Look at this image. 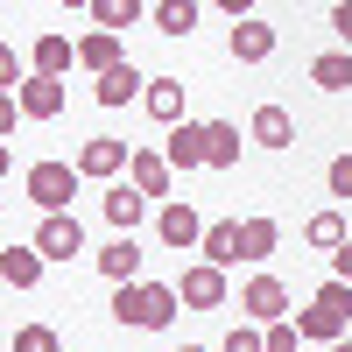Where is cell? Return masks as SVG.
<instances>
[{
	"label": "cell",
	"mask_w": 352,
	"mask_h": 352,
	"mask_svg": "<svg viewBox=\"0 0 352 352\" xmlns=\"http://www.w3.org/2000/svg\"><path fill=\"white\" fill-rule=\"evenodd\" d=\"M176 310H184L176 282H127V289H113V324H127V331H162Z\"/></svg>",
	"instance_id": "1"
},
{
	"label": "cell",
	"mask_w": 352,
	"mask_h": 352,
	"mask_svg": "<svg viewBox=\"0 0 352 352\" xmlns=\"http://www.w3.org/2000/svg\"><path fill=\"white\" fill-rule=\"evenodd\" d=\"M352 324V289L324 275V289L310 296V310H296V338H317V345H338Z\"/></svg>",
	"instance_id": "2"
},
{
	"label": "cell",
	"mask_w": 352,
	"mask_h": 352,
	"mask_svg": "<svg viewBox=\"0 0 352 352\" xmlns=\"http://www.w3.org/2000/svg\"><path fill=\"white\" fill-rule=\"evenodd\" d=\"M78 162H28V176H21V190H28V204H43V219H56V212H71V197H78Z\"/></svg>",
	"instance_id": "3"
},
{
	"label": "cell",
	"mask_w": 352,
	"mask_h": 352,
	"mask_svg": "<svg viewBox=\"0 0 352 352\" xmlns=\"http://www.w3.org/2000/svg\"><path fill=\"white\" fill-rule=\"evenodd\" d=\"M127 162H134V141H113V134H92L78 148V176H92V184H113Z\"/></svg>",
	"instance_id": "4"
},
{
	"label": "cell",
	"mask_w": 352,
	"mask_h": 352,
	"mask_svg": "<svg viewBox=\"0 0 352 352\" xmlns=\"http://www.w3.org/2000/svg\"><path fill=\"white\" fill-rule=\"evenodd\" d=\"M155 240L176 247V254H190V247L204 240V219H197V204H190V197H169L162 212H155Z\"/></svg>",
	"instance_id": "5"
},
{
	"label": "cell",
	"mask_w": 352,
	"mask_h": 352,
	"mask_svg": "<svg viewBox=\"0 0 352 352\" xmlns=\"http://www.w3.org/2000/svg\"><path fill=\"white\" fill-rule=\"evenodd\" d=\"M240 317H247V324H261V331L282 324V317H289V289H282L275 275H254V282L240 289Z\"/></svg>",
	"instance_id": "6"
},
{
	"label": "cell",
	"mask_w": 352,
	"mask_h": 352,
	"mask_svg": "<svg viewBox=\"0 0 352 352\" xmlns=\"http://www.w3.org/2000/svg\"><path fill=\"white\" fill-rule=\"evenodd\" d=\"M28 247H36L43 261H71V254H85V226H78V212H56V219H43Z\"/></svg>",
	"instance_id": "7"
},
{
	"label": "cell",
	"mask_w": 352,
	"mask_h": 352,
	"mask_svg": "<svg viewBox=\"0 0 352 352\" xmlns=\"http://www.w3.org/2000/svg\"><path fill=\"white\" fill-rule=\"evenodd\" d=\"M176 296H184V310H219V303H226V268H212V261H197V268H184V282H176Z\"/></svg>",
	"instance_id": "8"
},
{
	"label": "cell",
	"mask_w": 352,
	"mask_h": 352,
	"mask_svg": "<svg viewBox=\"0 0 352 352\" xmlns=\"http://www.w3.org/2000/svg\"><path fill=\"white\" fill-rule=\"evenodd\" d=\"M99 261V275L113 282V289H127V282H141V247H134V232H113V240L92 254Z\"/></svg>",
	"instance_id": "9"
},
{
	"label": "cell",
	"mask_w": 352,
	"mask_h": 352,
	"mask_svg": "<svg viewBox=\"0 0 352 352\" xmlns=\"http://www.w3.org/2000/svg\"><path fill=\"white\" fill-rule=\"evenodd\" d=\"M71 64H78V43L56 36V28H50V36H36V50H28V78H56V85H64Z\"/></svg>",
	"instance_id": "10"
},
{
	"label": "cell",
	"mask_w": 352,
	"mask_h": 352,
	"mask_svg": "<svg viewBox=\"0 0 352 352\" xmlns=\"http://www.w3.org/2000/svg\"><path fill=\"white\" fill-rule=\"evenodd\" d=\"M247 134L261 141V148H275V155H282V148H296V120H289V106H275V99H268V106H254Z\"/></svg>",
	"instance_id": "11"
},
{
	"label": "cell",
	"mask_w": 352,
	"mask_h": 352,
	"mask_svg": "<svg viewBox=\"0 0 352 352\" xmlns=\"http://www.w3.org/2000/svg\"><path fill=\"white\" fill-rule=\"evenodd\" d=\"M127 184L141 190V197H169V184H176V169L155 155V148H134V162H127Z\"/></svg>",
	"instance_id": "12"
},
{
	"label": "cell",
	"mask_w": 352,
	"mask_h": 352,
	"mask_svg": "<svg viewBox=\"0 0 352 352\" xmlns=\"http://www.w3.org/2000/svg\"><path fill=\"white\" fill-rule=\"evenodd\" d=\"M268 56H275V28L268 21H232V64H268Z\"/></svg>",
	"instance_id": "13"
},
{
	"label": "cell",
	"mask_w": 352,
	"mask_h": 352,
	"mask_svg": "<svg viewBox=\"0 0 352 352\" xmlns=\"http://www.w3.org/2000/svg\"><path fill=\"white\" fill-rule=\"evenodd\" d=\"M21 120H56V113H64V85L56 78H21Z\"/></svg>",
	"instance_id": "14"
},
{
	"label": "cell",
	"mask_w": 352,
	"mask_h": 352,
	"mask_svg": "<svg viewBox=\"0 0 352 352\" xmlns=\"http://www.w3.org/2000/svg\"><path fill=\"white\" fill-rule=\"evenodd\" d=\"M78 64L92 71V78H106V71H120V64H127V50H120V36L92 28V36H78Z\"/></svg>",
	"instance_id": "15"
},
{
	"label": "cell",
	"mask_w": 352,
	"mask_h": 352,
	"mask_svg": "<svg viewBox=\"0 0 352 352\" xmlns=\"http://www.w3.org/2000/svg\"><path fill=\"white\" fill-rule=\"evenodd\" d=\"M99 212H106V226H113V232H134V226H141V212H148V197H141L134 184H113V190L99 197Z\"/></svg>",
	"instance_id": "16"
},
{
	"label": "cell",
	"mask_w": 352,
	"mask_h": 352,
	"mask_svg": "<svg viewBox=\"0 0 352 352\" xmlns=\"http://www.w3.org/2000/svg\"><path fill=\"white\" fill-rule=\"evenodd\" d=\"M169 169H204V120H184L169 127V148H162Z\"/></svg>",
	"instance_id": "17"
},
{
	"label": "cell",
	"mask_w": 352,
	"mask_h": 352,
	"mask_svg": "<svg viewBox=\"0 0 352 352\" xmlns=\"http://www.w3.org/2000/svg\"><path fill=\"white\" fill-rule=\"evenodd\" d=\"M197 254L212 261V268H232V261H240V219H212L204 240H197Z\"/></svg>",
	"instance_id": "18"
},
{
	"label": "cell",
	"mask_w": 352,
	"mask_h": 352,
	"mask_svg": "<svg viewBox=\"0 0 352 352\" xmlns=\"http://www.w3.org/2000/svg\"><path fill=\"white\" fill-rule=\"evenodd\" d=\"M43 268H50V261L36 247H0V282H8V289H36Z\"/></svg>",
	"instance_id": "19"
},
{
	"label": "cell",
	"mask_w": 352,
	"mask_h": 352,
	"mask_svg": "<svg viewBox=\"0 0 352 352\" xmlns=\"http://www.w3.org/2000/svg\"><path fill=\"white\" fill-rule=\"evenodd\" d=\"M141 99H148V113H155L162 127H184V78H148Z\"/></svg>",
	"instance_id": "20"
},
{
	"label": "cell",
	"mask_w": 352,
	"mask_h": 352,
	"mask_svg": "<svg viewBox=\"0 0 352 352\" xmlns=\"http://www.w3.org/2000/svg\"><path fill=\"white\" fill-rule=\"evenodd\" d=\"M232 162H240V127L204 120V169H232Z\"/></svg>",
	"instance_id": "21"
},
{
	"label": "cell",
	"mask_w": 352,
	"mask_h": 352,
	"mask_svg": "<svg viewBox=\"0 0 352 352\" xmlns=\"http://www.w3.org/2000/svg\"><path fill=\"white\" fill-rule=\"evenodd\" d=\"M275 247H282L275 219H240V261H275Z\"/></svg>",
	"instance_id": "22"
},
{
	"label": "cell",
	"mask_w": 352,
	"mask_h": 352,
	"mask_svg": "<svg viewBox=\"0 0 352 352\" xmlns=\"http://www.w3.org/2000/svg\"><path fill=\"white\" fill-rule=\"evenodd\" d=\"M134 92H148V78H141L134 64H120V71H106V78L92 85V99H99V106H127Z\"/></svg>",
	"instance_id": "23"
},
{
	"label": "cell",
	"mask_w": 352,
	"mask_h": 352,
	"mask_svg": "<svg viewBox=\"0 0 352 352\" xmlns=\"http://www.w3.org/2000/svg\"><path fill=\"white\" fill-rule=\"evenodd\" d=\"M310 85H324V92H352V50L310 56Z\"/></svg>",
	"instance_id": "24"
},
{
	"label": "cell",
	"mask_w": 352,
	"mask_h": 352,
	"mask_svg": "<svg viewBox=\"0 0 352 352\" xmlns=\"http://www.w3.org/2000/svg\"><path fill=\"white\" fill-rule=\"evenodd\" d=\"M141 14H148L141 0H92V21L106 28V36H127V28H134Z\"/></svg>",
	"instance_id": "25"
},
{
	"label": "cell",
	"mask_w": 352,
	"mask_h": 352,
	"mask_svg": "<svg viewBox=\"0 0 352 352\" xmlns=\"http://www.w3.org/2000/svg\"><path fill=\"white\" fill-rule=\"evenodd\" d=\"M148 21L162 28V36H190V28H197V0H155Z\"/></svg>",
	"instance_id": "26"
},
{
	"label": "cell",
	"mask_w": 352,
	"mask_h": 352,
	"mask_svg": "<svg viewBox=\"0 0 352 352\" xmlns=\"http://www.w3.org/2000/svg\"><path fill=\"white\" fill-rule=\"evenodd\" d=\"M303 240H310V247H324V254H338L352 232H345V219H338V212H317V219L303 226Z\"/></svg>",
	"instance_id": "27"
},
{
	"label": "cell",
	"mask_w": 352,
	"mask_h": 352,
	"mask_svg": "<svg viewBox=\"0 0 352 352\" xmlns=\"http://www.w3.org/2000/svg\"><path fill=\"white\" fill-rule=\"evenodd\" d=\"M14 352H64V345H56L50 324H21V331H14Z\"/></svg>",
	"instance_id": "28"
},
{
	"label": "cell",
	"mask_w": 352,
	"mask_h": 352,
	"mask_svg": "<svg viewBox=\"0 0 352 352\" xmlns=\"http://www.w3.org/2000/svg\"><path fill=\"white\" fill-rule=\"evenodd\" d=\"M296 345H303V338H296V324H289V317L261 331V352H296Z\"/></svg>",
	"instance_id": "29"
},
{
	"label": "cell",
	"mask_w": 352,
	"mask_h": 352,
	"mask_svg": "<svg viewBox=\"0 0 352 352\" xmlns=\"http://www.w3.org/2000/svg\"><path fill=\"white\" fill-rule=\"evenodd\" d=\"M21 78H28V71H21V56L0 43V92H21Z\"/></svg>",
	"instance_id": "30"
},
{
	"label": "cell",
	"mask_w": 352,
	"mask_h": 352,
	"mask_svg": "<svg viewBox=\"0 0 352 352\" xmlns=\"http://www.w3.org/2000/svg\"><path fill=\"white\" fill-rule=\"evenodd\" d=\"M324 184H331V197H352V155H338V162L324 169Z\"/></svg>",
	"instance_id": "31"
},
{
	"label": "cell",
	"mask_w": 352,
	"mask_h": 352,
	"mask_svg": "<svg viewBox=\"0 0 352 352\" xmlns=\"http://www.w3.org/2000/svg\"><path fill=\"white\" fill-rule=\"evenodd\" d=\"M219 352H261V324H240V331H232Z\"/></svg>",
	"instance_id": "32"
},
{
	"label": "cell",
	"mask_w": 352,
	"mask_h": 352,
	"mask_svg": "<svg viewBox=\"0 0 352 352\" xmlns=\"http://www.w3.org/2000/svg\"><path fill=\"white\" fill-rule=\"evenodd\" d=\"M14 120H21V99H14V92H0V141L14 134Z\"/></svg>",
	"instance_id": "33"
},
{
	"label": "cell",
	"mask_w": 352,
	"mask_h": 352,
	"mask_svg": "<svg viewBox=\"0 0 352 352\" xmlns=\"http://www.w3.org/2000/svg\"><path fill=\"white\" fill-rule=\"evenodd\" d=\"M331 28H338V43L352 50V0H338V8H331Z\"/></svg>",
	"instance_id": "34"
},
{
	"label": "cell",
	"mask_w": 352,
	"mask_h": 352,
	"mask_svg": "<svg viewBox=\"0 0 352 352\" xmlns=\"http://www.w3.org/2000/svg\"><path fill=\"white\" fill-rule=\"evenodd\" d=\"M331 282H345V289H352V240L331 254Z\"/></svg>",
	"instance_id": "35"
},
{
	"label": "cell",
	"mask_w": 352,
	"mask_h": 352,
	"mask_svg": "<svg viewBox=\"0 0 352 352\" xmlns=\"http://www.w3.org/2000/svg\"><path fill=\"white\" fill-rule=\"evenodd\" d=\"M8 162H14V148H8V141H0V176H8Z\"/></svg>",
	"instance_id": "36"
},
{
	"label": "cell",
	"mask_w": 352,
	"mask_h": 352,
	"mask_svg": "<svg viewBox=\"0 0 352 352\" xmlns=\"http://www.w3.org/2000/svg\"><path fill=\"white\" fill-rule=\"evenodd\" d=\"M169 352H204V345H169Z\"/></svg>",
	"instance_id": "37"
},
{
	"label": "cell",
	"mask_w": 352,
	"mask_h": 352,
	"mask_svg": "<svg viewBox=\"0 0 352 352\" xmlns=\"http://www.w3.org/2000/svg\"><path fill=\"white\" fill-rule=\"evenodd\" d=\"M331 352H352V338H338V345H331Z\"/></svg>",
	"instance_id": "38"
},
{
	"label": "cell",
	"mask_w": 352,
	"mask_h": 352,
	"mask_svg": "<svg viewBox=\"0 0 352 352\" xmlns=\"http://www.w3.org/2000/svg\"><path fill=\"white\" fill-rule=\"evenodd\" d=\"M0 204H8V197H0Z\"/></svg>",
	"instance_id": "39"
}]
</instances>
